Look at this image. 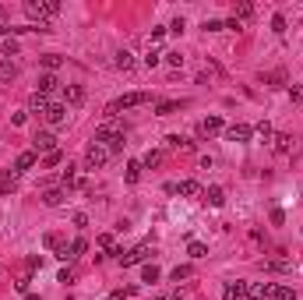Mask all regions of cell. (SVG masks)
Masks as SVG:
<instances>
[{
  "label": "cell",
  "mask_w": 303,
  "mask_h": 300,
  "mask_svg": "<svg viewBox=\"0 0 303 300\" xmlns=\"http://www.w3.org/2000/svg\"><path fill=\"white\" fill-rule=\"evenodd\" d=\"M148 254H152V247H148V244H141V247H134V251H124V254H120V265H124V269H131V265H141V261H145Z\"/></svg>",
  "instance_id": "cell-5"
},
{
  "label": "cell",
  "mask_w": 303,
  "mask_h": 300,
  "mask_svg": "<svg viewBox=\"0 0 303 300\" xmlns=\"http://www.w3.org/2000/svg\"><path fill=\"white\" fill-rule=\"evenodd\" d=\"M18 187V170H0V195H11Z\"/></svg>",
  "instance_id": "cell-13"
},
{
  "label": "cell",
  "mask_w": 303,
  "mask_h": 300,
  "mask_svg": "<svg viewBox=\"0 0 303 300\" xmlns=\"http://www.w3.org/2000/svg\"><path fill=\"white\" fill-rule=\"evenodd\" d=\"M222 28H226V25H222L219 18H208V21H205V32H222Z\"/></svg>",
  "instance_id": "cell-41"
},
{
  "label": "cell",
  "mask_w": 303,
  "mask_h": 300,
  "mask_svg": "<svg viewBox=\"0 0 303 300\" xmlns=\"http://www.w3.org/2000/svg\"><path fill=\"white\" fill-rule=\"evenodd\" d=\"M64 156H60V148H57V152H50V156H43V166H57Z\"/></svg>",
  "instance_id": "cell-40"
},
{
  "label": "cell",
  "mask_w": 303,
  "mask_h": 300,
  "mask_svg": "<svg viewBox=\"0 0 303 300\" xmlns=\"http://www.w3.org/2000/svg\"><path fill=\"white\" fill-rule=\"evenodd\" d=\"M81 102H85L81 85H64V106H81Z\"/></svg>",
  "instance_id": "cell-10"
},
{
  "label": "cell",
  "mask_w": 303,
  "mask_h": 300,
  "mask_svg": "<svg viewBox=\"0 0 303 300\" xmlns=\"http://www.w3.org/2000/svg\"><path fill=\"white\" fill-rule=\"evenodd\" d=\"M159 163H162V152H155V148H148V152H145V159H141V166H145V170L159 166Z\"/></svg>",
  "instance_id": "cell-27"
},
{
  "label": "cell",
  "mask_w": 303,
  "mask_h": 300,
  "mask_svg": "<svg viewBox=\"0 0 303 300\" xmlns=\"http://www.w3.org/2000/svg\"><path fill=\"white\" fill-rule=\"evenodd\" d=\"M152 96L148 92H127V96H120L117 102H109V109H106V117H117L120 109H134V106H145Z\"/></svg>",
  "instance_id": "cell-2"
},
{
  "label": "cell",
  "mask_w": 303,
  "mask_h": 300,
  "mask_svg": "<svg viewBox=\"0 0 303 300\" xmlns=\"http://www.w3.org/2000/svg\"><path fill=\"white\" fill-rule=\"evenodd\" d=\"M14 78H18V64L4 57V60H0V82H4V85H11Z\"/></svg>",
  "instance_id": "cell-14"
},
{
  "label": "cell",
  "mask_w": 303,
  "mask_h": 300,
  "mask_svg": "<svg viewBox=\"0 0 303 300\" xmlns=\"http://www.w3.org/2000/svg\"><path fill=\"white\" fill-rule=\"evenodd\" d=\"M272 141H275V152L279 156H289L293 152V134H275Z\"/></svg>",
  "instance_id": "cell-20"
},
{
  "label": "cell",
  "mask_w": 303,
  "mask_h": 300,
  "mask_svg": "<svg viewBox=\"0 0 303 300\" xmlns=\"http://www.w3.org/2000/svg\"><path fill=\"white\" fill-rule=\"evenodd\" d=\"M46 109H50V96L35 92V96L28 99V113H39V117H46Z\"/></svg>",
  "instance_id": "cell-12"
},
{
  "label": "cell",
  "mask_w": 303,
  "mask_h": 300,
  "mask_svg": "<svg viewBox=\"0 0 303 300\" xmlns=\"http://www.w3.org/2000/svg\"><path fill=\"white\" fill-rule=\"evenodd\" d=\"M159 60H162V53H159V50H155V46H152V50H148V53H145V64H148V67H155V64H159Z\"/></svg>",
  "instance_id": "cell-37"
},
{
  "label": "cell",
  "mask_w": 303,
  "mask_h": 300,
  "mask_svg": "<svg viewBox=\"0 0 303 300\" xmlns=\"http://www.w3.org/2000/svg\"><path fill=\"white\" fill-rule=\"evenodd\" d=\"M272 293H275V283H250L247 286L250 300H272Z\"/></svg>",
  "instance_id": "cell-7"
},
{
  "label": "cell",
  "mask_w": 303,
  "mask_h": 300,
  "mask_svg": "<svg viewBox=\"0 0 303 300\" xmlns=\"http://www.w3.org/2000/svg\"><path fill=\"white\" fill-rule=\"evenodd\" d=\"M272 300H296V290H293V286H275Z\"/></svg>",
  "instance_id": "cell-32"
},
{
  "label": "cell",
  "mask_w": 303,
  "mask_h": 300,
  "mask_svg": "<svg viewBox=\"0 0 303 300\" xmlns=\"http://www.w3.org/2000/svg\"><path fill=\"white\" fill-rule=\"evenodd\" d=\"M32 152H35V156L57 152V134H53V131H35V134H32Z\"/></svg>",
  "instance_id": "cell-4"
},
{
  "label": "cell",
  "mask_w": 303,
  "mask_h": 300,
  "mask_svg": "<svg viewBox=\"0 0 303 300\" xmlns=\"http://www.w3.org/2000/svg\"><path fill=\"white\" fill-rule=\"evenodd\" d=\"M272 28L282 35V32H286V18H282V14H275V18H272Z\"/></svg>",
  "instance_id": "cell-44"
},
{
  "label": "cell",
  "mask_w": 303,
  "mask_h": 300,
  "mask_svg": "<svg viewBox=\"0 0 303 300\" xmlns=\"http://www.w3.org/2000/svg\"><path fill=\"white\" fill-rule=\"evenodd\" d=\"M46 247H50V251H57V258H60L67 244H64V237H60V233H46Z\"/></svg>",
  "instance_id": "cell-24"
},
{
  "label": "cell",
  "mask_w": 303,
  "mask_h": 300,
  "mask_svg": "<svg viewBox=\"0 0 303 300\" xmlns=\"http://www.w3.org/2000/svg\"><path fill=\"white\" fill-rule=\"evenodd\" d=\"M254 134H257L261 141H272V138H275V131H272V124H268V120H261V124L254 127Z\"/></svg>",
  "instance_id": "cell-28"
},
{
  "label": "cell",
  "mask_w": 303,
  "mask_h": 300,
  "mask_svg": "<svg viewBox=\"0 0 303 300\" xmlns=\"http://www.w3.org/2000/svg\"><path fill=\"white\" fill-rule=\"evenodd\" d=\"M289 99L293 102H303V85H289Z\"/></svg>",
  "instance_id": "cell-42"
},
{
  "label": "cell",
  "mask_w": 303,
  "mask_h": 300,
  "mask_svg": "<svg viewBox=\"0 0 303 300\" xmlns=\"http://www.w3.org/2000/svg\"><path fill=\"white\" fill-rule=\"evenodd\" d=\"M187 254H191V258H205V254H208V247H205L201 240H191V244H187Z\"/></svg>",
  "instance_id": "cell-33"
},
{
  "label": "cell",
  "mask_w": 303,
  "mask_h": 300,
  "mask_svg": "<svg viewBox=\"0 0 303 300\" xmlns=\"http://www.w3.org/2000/svg\"><path fill=\"white\" fill-rule=\"evenodd\" d=\"M176 195H183V198H201L205 191H201L198 180H180V184H176Z\"/></svg>",
  "instance_id": "cell-11"
},
{
  "label": "cell",
  "mask_w": 303,
  "mask_h": 300,
  "mask_svg": "<svg viewBox=\"0 0 303 300\" xmlns=\"http://www.w3.org/2000/svg\"><path fill=\"white\" fill-rule=\"evenodd\" d=\"M201 198H205L212 208H222V205H226V191H222V187H208V191H205Z\"/></svg>",
  "instance_id": "cell-16"
},
{
  "label": "cell",
  "mask_w": 303,
  "mask_h": 300,
  "mask_svg": "<svg viewBox=\"0 0 303 300\" xmlns=\"http://www.w3.org/2000/svg\"><path fill=\"white\" fill-rule=\"evenodd\" d=\"M113 64H117L120 71H131V67H134V53H131V50H117V57H113Z\"/></svg>",
  "instance_id": "cell-23"
},
{
  "label": "cell",
  "mask_w": 303,
  "mask_h": 300,
  "mask_svg": "<svg viewBox=\"0 0 303 300\" xmlns=\"http://www.w3.org/2000/svg\"><path fill=\"white\" fill-rule=\"evenodd\" d=\"M166 145H169V148H183V152H191V148H194V141H187V138H180V134H169Z\"/></svg>",
  "instance_id": "cell-25"
},
{
  "label": "cell",
  "mask_w": 303,
  "mask_h": 300,
  "mask_svg": "<svg viewBox=\"0 0 303 300\" xmlns=\"http://www.w3.org/2000/svg\"><path fill=\"white\" fill-rule=\"evenodd\" d=\"M183 102H159V117H169V113H176Z\"/></svg>",
  "instance_id": "cell-36"
},
{
  "label": "cell",
  "mask_w": 303,
  "mask_h": 300,
  "mask_svg": "<svg viewBox=\"0 0 303 300\" xmlns=\"http://www.w3.org/2000/svg\"><path fill=\"white\" fill-rule=\"evenodd\" d=\"M74 226L85 230V226H88V215H85V212H74Z\"/></svg>",
  "instance_id": "cell-43"
},
{
  "label": "cell",
  "mask_w": 303,
  "mask_h": 300,
  "mask_svg": "<svg viewBox=\"0 0 303 300\" xmlns=\"http://www.w3.org/2000/svg\"><path fill=\"white\" fill-rule=\"evenodd\" d=\"M60 64H64V57H57V53H46V57H43V67H46V74H53Z\"/></svg>",
  "instance_id": "cell-31"
},
{
  "label": "cell",
  "mask_w": 303,
  "mask_h": 300,
  "mask_svg": "<svg viewBox=\"0 0 303 300\" xmlns=\"http://www.w3.org/2000/svg\"><path fill=\"white\" fill-rule=\"evenodd\" d=\"M155 300H176V293H159Z\"/></svg>",
  "instance_id": "cell-50"
},
{
  "label": "cell",
  "mask_w": 303,
  "mask_h": 300,
  "mask_svg": "<svg viewBox=\"0 0 303 300\" xmlns=\"http://www.w3.org/2000/svg\"><path fill=\"white\" fill-rule=\"evenodd\" d=\"M272 222H275V226H282V222H286V215H282V208H272Z\"/></svg>",
  "instance_id": "cell-46"
},
{
  "label": "cell",
  "mask_w": 303,
  "mask_h": 300,
  "mask_svg": "<svg viewBox=\"0 0 303 300\" xmlns=\"http://www.w3.org/2000/svg\"><path fill=\"white\" fill-rule=\"evenodd\" d=\"M64 198H67V191H64V187H50V191L43 195V201H46L50 208H57V205H60Z\"/></svg>",
  "instance_id": "cell-22"
},
{
  "label": "cell",
  "mask_w": 303,
  "mask_h": 300,
  "mask_svg": "<svg viewBox=\"0 0 303 300\" xmlns=\"http://www.w3.org/2000/svg\"><path fill=\"white\" fill-rule=\"evenodd\" d=\"M0 53H4L7 60H11V57H18V39H4V46H0Z\"/></svg>",
  "instance_id": "cell-35"
},
{
  "label": "cell",
  "mask_w": 303,
  "mask_h": 300,
  "mask_svg": "<svg viewBox=\"0 0 303 300\" xmlns=\"http://www.w3.org/2000/svg\"><path fill=\"white\" fill-rule=\"evenodd\" d=\"M109 159H113V152H109L106 145H95V141H92V145L85 148V166H88V170H102Z\"/></svg>",
  "instance_id": "cell-3"
},
{
  "label": "cell",
  "mask_w": 303,
  "mask_h": 300,
  "mask_svg": "<svg viewBox=\"0 0 303 300\" xmlns=\"http://www.w3.org/2000/svg\"><path fill=\"white\" fill-rule=\"evenodd\" d=\"M261 269H264V272H289V269H293V261H289V258H279V261H261Z\"/></svg>",
  "instance_id": "cell-19"
},
{
  "label": "cell",
  "mask_w": 303,
  "mask_h": 300,
  "mask_svg": "<svg viewBox=\"0 0 303 300\" xmlns=\"http://www.w3.org/2000/svg\"><path fill=\"white\" fill-rule=\"evenodd\" d=\"M141 170H145L141 163H127V184H138L141 180Z\"/></svg>",
  "instance_id": "cell-34"
},
{
  "label": "cell",
  "mask_w": 303,
  "mask_h": 300,
  "mask_svg": "<svg viewBox=\"0 0 303 300\" xmlns=\"http://www.w3.org/2000/svg\"><path fill=\"white\" fill-rule=\"evenodd\" d=\"M166 32H169V28H162V25H155V28H152V43H159V39H162V35H166Z\"/></svg>",
  "instance_id": "cell-45"
},
{
  "label": "cell",
  "mask_w": 303,
  "mask_h": 300,
  "mask_svg": "<svg viewBox=\"0 0 303 300\" xmlns=\"http://www.w3.org/2000/svg\"><path fill=\"white\" fill-rule=\"evenodd\" d=\"M85 247H88V240L85 237H74L67 247H64V254H60V261H78L81 254H85Z\"/></svg>",
  "instance_id": "cell-6"
},
{
  "label": "cell",
  "mask_w": 303,
  "mask_h": 300,
  "mask_svg": "<svg viewBox=\"0 0 303 300\" xmlns=\"http://www.w3.org/2000/svg\"><path fill=\"white\" fill-rule=\"evenodd\" d=\"M25 300H43V297L39 293H25Z\"/></svg>",
  "instance_id": "cell-51"
},
{
  "label": "cell",
  "mask_w": 303,
  "mask_h": 300,
  "mask_svg": "<svg viewBox=\"0 0 303 300\" xmlns=\"http://www.w3.org/2000/svg\"><path fill=\"white\" fill-rule=\"evenodd\" d=\"M25 14L32 18L35 28L50 32V18L60 14V4H57V0H25Z\"/></svg>",
  "instance_id": "cell-1"
},
{
  "label": "cell",
  "mask_w": 303,
  "mask_h": 300,
  "mask_svg": "<svg viewBox=\"0 0 303 300\" xmlns=\"http://www.w3.org/2000/svg\"><path fill=\"white\" fill-rule=\"evenodd\" d=\"M162 57H166V64H169V67H180V64H183L180 50H173V53H162Z\"/></svg>",
  "instance_id": "cell-39"
},
{
  "label": "cell",
  "mask_w": 303,
  "mask_h": 300,
  "mask_svg": "<svg viewBox=\"0 0 303 300\" xmlns=\"http://www.w3.org/2000/svg\"><path fill=\"white\" fill-rule=\"evenodd\" d=\"M35 163H39V156H35V152H32V148H28V152H21V156H18V163H14V170H18V173H25V170H32Z\"/></svg>",
  "instance_id": "cell-17"
},
{
  "label": "cell",
  "mask_w": 303,
  "mask_h": 300,
  "mask_svg": "<svg viewBox=\"0 0 303 300\" xmlns=\"http://www.w3.org/2000/svg\"><path fill=\"white\" fill-rule=\"evenodd\" d=\"M254 18V4H236V21L243 25V21H250Z\"/></svg>",
  "instance_id": "cell-30"
},
{
  "label": "cell",
  "mask_w": 303,
  "mask_h": 300,
  "mask_svg": "<svg viewBox=\"0 0 303 300\" xmlns=\"http://www.w3.org/2000/svg\"><path fill=\"white\" fill-rule=\"evenodd\" d=\"M25 120H28V113H14V117H11V124H14V127H21Z\"/></svg>",
  "instance_id": "cell-48"
},
{
  "label": "cell",
  "mask_w": 303,
  "mask_h": 300,
  "mask_svg": "<svg viewBox=\"0 0 303 300\" xmlns=\"http://www.w3.org/2000/svg\"><path fill=\"white\" fill-rule=\"evenodd\" d=\"M109 300H127V293H120V290H117V293H109Z\"/></svg>",
  "instance_id": "cell-49"
},
{
  "label": "cell",
  "mask_w": 303,
  "mask_h": 300,
  "mask_svg": "<svg viewBox=\"0 0 303 300\" xmlns=\"http://www.w3.org/2000/svg\"><path fill=\"white\" fill-rule=\"evenodd\" d=\"M226 138H229V141H250L254 127L250 124H229V127H226Z\"/></svg>",
  "instance_id": "cell-8"
},
{
  "label": "cell",
  "mask_w": 303,
  "mask_h": 300,
  "mask_svg": "<svg viewBox=\"0 0 303 300\" xmlns=\"http://www.w3.org/2000/svg\"><path fill=\"white\" fill-rule=\"evenodd\" d=\"M60 89V78H57V74H43V78H39V92L43 96H50V92H57Z\"/></svg>",
  "instance_id": "cell-21"
},
{
  "label": "cell",
  "mask_w": 303,
  "mask_h": 300,
  "mask_svg": "<svg viewBox=\"0 0 303 300\" xmlns=\"http://www.w3.org/2000/svg\"><path fill=\"white\" fill-rule=\"evenodd\" d=\"M183 28H187V21H183V18H176V21H173V25H169V32H176V35H180V32H183Z\"/></svg>",
  "instance_id": "cell-47"
},
{
  "label": "cell",
  "mask_w": 303,
  "mask_h": 300,
  "mask_svg": "<svg viewBox=\"0 0 303 300\" xmlns=\"http://www.w3.org/2000/svg\"><path fill=\"white\" fill-rule=\"evenodd\" d=\"M159 276H162L159 265H145V269H141V283H159Z\"/></svg>",
  "instance_id": "cell-29"
},
{
  "label": "cell",
  "mask_w": 303,
  "mask_h": 300,
  "mask_svg": "<svg viewBox=\"0 0 303 300\" xmlns=\"http://www.w3.org/2000/svg\"><path fill=\"white\" fill-rule=\"evenodd\" d=\"M191 276H194V269H191V265H176V269L169 272V279H173V283H183V279H191Z\"/></svg>",
  "instance_id": "cell-26"
},
{
  "label": "cell",
  "mask_w": 303,
  "mask_h": 300,
  "mask_svg": "<svg viewBox=\"0 0 303 300\" xmlns=\"http://www.w3.org/2000/svg\"><path fill=\"white\" fill-rule=\"evenodd\" d=\"M222 131V117H205L201 120V134L205 138H212V134H219Z\"/></svg>",
  "instance_id": "cell-18"
},
{
  "label": "cell",
  "mask_w": 303,
  "mask_h": 300,
  "mask_svg": "<svg viewBox=\"0 0 303 300\" xmlns=\"http://www.w3.org/2000/svg\"><path fill=\"white\" fill-rule=\"evenodd\" d=\"M240 297H247V283H226V293H222V300H240Z\"/></svg>",
  "instance_id": "cell-15"
},
{
  "label": "cell",
  "mask_w": 303,
  "mask_h": 300,
  "mask_svg": "<svg viewBox=\"0 0 303 300\" xmlns=\"http://www.w3.org/2000/svg\"><path fill=\"white\" fill-rule=\"evenodd\" d=\"M67 120V106L64 102H50V109H46V124L50 127H60Z\"/></svg>",
  "instance_id": "cell-9"
},
{
  "label": "cell",
  "mask_w": 303,
  "mask_h": 300,
  "mask_svg": "<svg viewBox=\"0 0 303 300\" xmlns=\"http://www.w3.org/2000/svg\"><path fill=\"white\" fill-rule=\"evenodd\" d=\"M74 279H78V276H74V269H64V272L57 276V283H64V286H71Z\"/></svg>",
  "instance_id": "cell-38"
}]
</instances>
